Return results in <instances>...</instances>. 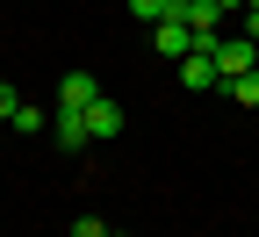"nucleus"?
I'll list each match as a JSON object with an SVG mask.
<instances>
[{"mask_svg": "<svg viewBox=\"0 0 259 237\" xmlns=\"http://www.w3.org/2000/svg\"><path fill=\"white\" fill-rule=\"evenodd\" d=\"M216 72H223V86H231V79H245V72H259V43L252 36H216Z\"/></svg>", "mask_w": 259, "mask_h": 237, "instance_id": "1", "label": "nucleus"}, {"mask_svg": "<svg viewBox=\"0 0 259 237\" xmlns=\"http://www.w3.org/2000/svg\"><path fill=\"white\" fill-rule=\"evenodd\" d=\"M51 144H58V151H87V144H94L87 108H51Z\"/></svg>", "mask_w": 259, "mask_h": 237, "instance_id": "2", "label": "nucleus"}, {"mask_svg": "<svg viewBox=\"0 0 259 237\" xmlns=\"http://www.w3.org/2000/svg\"><path fill=\"white\" fill-rule=\"evenodd\" d=\"M151 43H158V58H194L202 51V36L187 22H151Z\"/></svg>", "mask_w": 259, "mask_h": 237, "instance_id": "3", "label": "nucleus"}, {"mask_svg": "<svg viewBox=\"0 0 259 237\" xmlns=\"http://www.w3.org/2000/svg\"><path fill=\"white\" fill-rule=\"evenodd\" d=\"M122 122H130V115H122V101H108V93L87 108V129H94V144H115V137H122Z\"/></svg>", "mask_w": 259, "mask_h": 237, "instance_id": "4", "label": "nucleus"}, {"mask_svg": "<svg viewBox=\"0 0 259 237\" xmlns=\"http://www.w3.org/2000/svg\"><path fill=\"white\" fill-rule=\"evenodd\" d=\"M94 101H101V79L94 72H65L58 79V108H94Z\"/></svg>", "mask_w": 259, "mask_h": 237, "instance_id": "5", "label": "nucleus"}, {"mask_svg": "<svg viewBox=\"0 0 259 237\" xmlns=\"http://www.w3.org/2000/svg\"><path fill=\"white\" fill-rule=\"evenodd\" d=\"M180 86H187V93H209V86H223V72H216V58H209V51H194V58H180Z\"/></svg>", "mask_w": 259, "mask_h": 237, "instance_id": "6", "label": "nucleus"}, {"mask_svg": "<svg viewBox=\"0 0 259 237\" xmlns=\"http://www.w3.org/2000/svg\"><path fill=\"white\" fill-rule=\"evenodd\" d=\"M15 129H22V137H44V129H51V115H44V108H29V101H22V108H15Z\"/></svg>", "mask_w": 259, "mask_h": 237, "instance_id": "7", "label": "nucleus"}, {"mask_svg": "<svg viewBox=\"0 0 259 237\" xmlns=\"http://www.w3.org/2000/svg\"><path fill=\"white\" fill-rule=\"evenodd\" d=\"M231 101H245V108H259V72H245V79H231Z\"/></svg>", "mask_w": 259, "mask_h": 237, "instance_id": "8", "label": "nucleus"}, {"mask_svg": "<svg viewBox=\"0 0 259 237\" xmlns=\"http://www.w3.org/2000/svg\"><path fill=\"white\" fill-rule=\"evenodd\" d=\"M15 108H22V93H15L8 79H0V122H15Z\"/></svg>", "mask_w": 259, "mask_h": 237, "instance_id": "9", "label": "nucleus"}, {"mask_svg": "<svg viewBox=\"0 0 259 237\" xmlns=\"http://www.w3.org/2000/svg\"><path fill=\"white\" fill-rule=\"evenodd\" d=\"M72 237H108V223H101V216H79V223H72Z\"/></svg>", "mask_w": 259, "mask_h": 237, "instance_id": "10", "label": "nucleus"}, {"mask_svg": "<svg viewBox=\"0 0 259 237\" xmlns=\"http://www.w3.org/2000/svg\"><path fill=\"white\" fill-rule=\"evenodd\" d=\"M245 36H252V43H259V8H252V15H245Z\"/></svg>", "mask_w": 259, "mask_h": 237, "instance_id": "11", "label": "nucleus"}, {"mask_svg": "<svg viewBox=\"0 0 259 237\" xmlns=\"http://www.w3.org/2000/svg\"><path fill=\"white\" fill-rule=\"evenodd\" d=\"M216 8H223V15H231V8H245V0H216Z\"/></svg>", "mask_w": 259, "mask_h": 237, "instance_id": "12", "label": "nucleus"}, {"mask_svg": "<svg viewBox=\"0 0 259 237\" xmlns=\"http://www.w3.org/2000/svg\"><path fill=\"white\" fill-rule=\"evenodd\" d=\"M245 8H259V0H245Z\"/></svg>", "mask_w": 259, "mask_h": 237, "instance_id": "13", "label": "nucleus"}, {"mask_svg": "<svg viewBox=\"0 0 259 237\" xmlns=\"http://www.w3.org/2000/svg\"><path fill=\"white\" fill-rule=\"evenodd\" d=\"M108 237H122V230H108Z\"/></svg>", "mask_w": 259, "mask_h": 237, "instance_id": "14", "label": "nucleus"}]
</instances>
